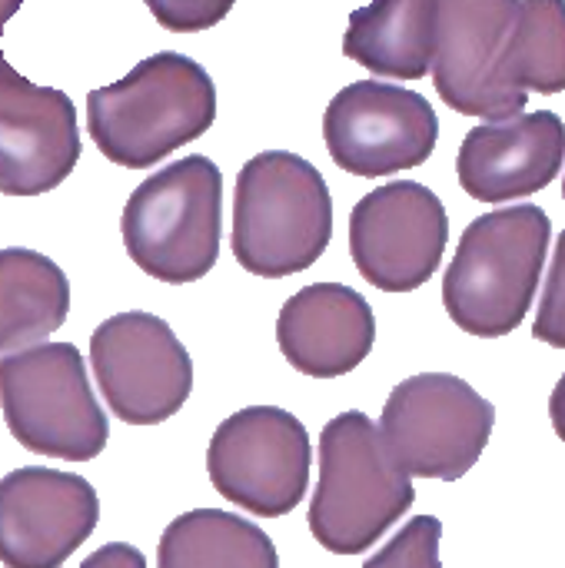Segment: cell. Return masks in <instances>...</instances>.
Instances as JSON below:
<instances>
[{"label":"cell","mask_w":565,"mask_h":568,"mask_svg":"<svg viewBox=\"0 0 565 568\" xmlns=\"http://www.w3.org/2000/svg\"><path fill=\"white\" fill-rule=\"evenodd\" d=\"M496 409L453 373H420L400 383L380 416V433L413 479H463L490 446Z\"/></svg>","instance_id":"cell-7"},{"label":"cell","mask_w":565,"mask_h":568,"mask_svg":"<svg viewBox=\"0 0 565 568\" xmlns=\"http://www.w3.org/2000/svg\"><path fill=\"white\" fill-rule=\"evenodd\" d=\"M20 3H23V0H0V40H3V27H7V20L20 10ZM0 60H3V50H0Z\"/></svg>","instance_id":"cell-25"},{"label":"cell","mask_w":565,"mask_h":568,"mask_svg":"<svg viewBox=\"0 0 565 568\" xmlns=\"http://www.w3.org/2000/svg\"><path fill=\"white\" fill-rule=\"evenodd\" d=\"M416 503L413 476L390 456L366 413H340L320 436V486L310 503V532L333 556L376 546Z\"/></svg>","instance_id":"cell-4"},{"label":"cell","mask_w":565,"mask_h":568,"mask_svg":"<svg viewBox=\"0 0 565 568\" xmlns=\"http://www.w3.org/2000/svg\"><path fill=\"white\" fill-rule=\"evenodd\" d=\"M283 359L310 379L353 373L376 343L370 303L343 283H313L293 293L276 320Z\"/></svg>","instance_id":"cell-16"},{"label":"cell","mask_w":565,"mask_h":568,"mask_svg":"<svg viewBox=\"0 0 565 568\" xmlns=\"http://www.w3.org/2000/svg\"><path fill=\"white\" fill-rule=\"evenodd\" d=\"M90 366L107 409L127 426H160L193 393V359L153 313L130 310L103 320L90 336Z\"/></svg>","instance_id":"cell-9"},{"label":"cell","mask_w":565,"mask_h":568,"mask_svg":"<svg viewBox=\"0 0 565 568\" xmlns=\"http://www.w3.org/2000/svg\"><path fill=\"white\" fill-rule=\"evenodd\" d=\"M446 240V206L416 180L376 186L350 213L353 263L383 293H413L430 283L443 263Z\"/></svg>","instance_id":"cell-11"},{"label":"cell","mask_w":565,"mask_h":568,"mask_svg":"<svg viewBox=\"0 0 565 568\" xmlns=\"http://www.w3.org/2000/svg\"><path fill=\"white\" fill-rule=\"evenodd\" d=\"M160 568H276L280 556L270 536L243 516L223 509H193L163 529Z\"/></svg>","instance_id":"cell-19"},{"label":"cell","mask_w":565,"mask_h":568,"mask_svg":"<svg viewBox=\"0 0 565 568\" xmlns=\"http://www.w3.org/2000/svg\"><path fill=\"white\" fill-rule=\"evenodd\" d=\"M503 83L526 97L565 90V0H523L503 57Z\"/></svg>","instance_id":"cell-20"},{"label":"cell","mask_w":565,"mask_h":568,"mask_svg":"<svg viewBox=\"0 0 565 568\" xmlns=\"http://www.w3.org/2000/svg\"><path fill=\"white\" fill-rule=\"evenodd\" d=\"M523 0H440L433 83L463 116H513L526 97L503 83V57Z\"/></svg>","instance_id":"cell-12"},{"label":"cell","mask_w":565,"mask_h":568,"mask_svg":"<svg viewBox=\"0 0 565 568\" xmlns=\"http://www.w3.org/2000/svg\"><path fill=\"white\" fill-rule=\"evenodd\" d=\"M127 256L153 280L183 286L203 280L220 256L223 173L210 156L190 153L150 173L120 216Z\"/></svg>","instance_id":"cell-5"},{"label":"cell","mask_w":565,"mask_h":568,"mask_svg":"<svg viewBox=\"0 0 565 568\" xmlns=\"http://www.w3.org/2000/svg\"><path fill=\"white\" fill-rule=\"evenodd\" d=\"M440 0H373L350 13L343 53L373 77L423 80L433 70Z\"/></svg>","instance_id":"cell-17"},{"label":"cell","mask_w":565,"mask_h":568,"mask_svg":"<svg viewBox=\"0 0 565 568\" xmlns=\"http://www.w3.org/2000/svg\"><path fill=\"white\" fill-rule=\"evenodd\" d=\"M310 433L276 406H250L223 419L206 449L213 489L260 519L290 516L310 489Z\"/></svg>","instance_id":"cell-8"},{"label":"cell","mask_w":565,"mask_h":568,"mask_svg":"<svg viewBox=\"0 0 565 568\" xmlns=\"http://www.w3.org/2000/svg\"><path fill=\"white\" fill-rule=\"evenodd\" d=\"M333 240V196L323 173L290 153L266 150L246 160L233 193L230 250L263 280L310 270Z\"/></svg>","instance_id":"cell-3"},{"label":"cell","mask_w":565,"mask_h":568,"mask_svg":"<svg viewBox=\"0 0 565 568\" xmlns=\"http://www.w3.org/2000/svg\"><path fill=\"white\" fill-rule=\"evenodd\" d=\"M333 163L353 176H393L423 166L440 140V116L416 90L383 80L343 87L323 116Z\"/></svg>","instance_id":"cell-10"},{"label":"cell","mask_w":565,"mask_h":568,"mask_svg":"<svg viewBox=\"0 0 565 568\" xmlns=\"http://www.w3.org/2000/svg\"><path fill=\"white\" fill-rule=\"evenodd\" d=\"M563 200H565V180H563Z\"/></svg>","instance_id":"cell-26"},{"label":"cell","mask_w":565,"mask_h":568,"mask_svg":"<svg viewBox=\"0 0 565 568\" xmlns=\"http://www.w3.org/2000/svg\"><path fill=\"white\" fill-rule=\"evenodd\" d=\"M216 120V87L186 53L160 50L123 80L87 93V130L123 170H150Z\"/></svg>","instance_id":"cell-1"},{"label":"cell","mask_w":565,"mask_h":568,"mask_svg":"<svg viewBox=\"0 0 565 568\" xmlns=\"http://www.w3.org/2000/svg\"><path fill=\"white\" fill-rule=\"evenodd\" d=\"M440 536L443 526L433 516H420L413 519L383 552H376L366 568H383V566H440Z\"/></svg>","instance_id":"cell-21"},{"label":"cell","mask_w":565,"mask_h":568,"mask_svg":"<svg viewBox=\"0 0 565 568\" xmlns=\"http://www.w3.org/2000/svg\"><path fill=\"white\" fill-rule=\"evenodd\" d=\"M0 409L10 436L47 459L90 463L107 449L110 423L73 343H37L0 359Z\"/></svg>","instance_id":"cell-6"},{"label":"cell","mask_w":565,"mask_h":568,"mask_svg":"<svg viewBox=\"0 0 565 568\" xmlns=\"http://www.w3.org/2000/svg\"><path fill=\"white\" fill-rule=\"evenodd\" d=\"M553 223L523 203L473 220L443 276V306L456 329L500 339L519 329L543 280Z\"/></svg>","instance_id":"cell-2"},{"label":"cell","mask_w":565,"mask_h":568,"mask_svg":"<svg viewBox=\"0 0 565 568\" xmlns=\"http://www.w3.org/2000/svg\"><path fill=\"white\" fill-rule=\"evenodd\" d=\"M549 419H553L556 436L565 443V373H563V379L556 383L553 396H549Z\"/></svg>","instance_id":"cell-24"},{"label":"cell","mask_w":565,"mask_h":568,"mask_svg":"<svg viewBox=\"0 0 565 568\" xmlns=\"http://www.w3.org/2000/svg\"><path fill=\"white\" fill-rule=\"evenodd\" d=\"M153 20L170 33H203L216 27L236 0H143Z\"/></svg>","instance_id":"cell-23"},{"label":"cell","mask_w":565,"mask_h":568,"mask_svg":"<svg viewBox=\"0 0 565 568\" xmlns=\"http://www.w3.org/2000/svg\"><path fill=\"white\" fill-rule=\"evenodd\" d=\"M97 489L47 466H23L0 479V562L10 568L63 566L97 529Z\"/></svg>","instance_id":"cell-13"},{"label":"cell","mask_w":565,"mask_h":568,"mask_svg":"<svg viewBox=\"0 0 565 568\" xmlns=\"http://www.w3.org/2000/svg\"><path fill=\"white\" fill-rule=\"evenodd\" d=\"M565 160V123L553 110L513 113L473 126L456 153L460 186L480 203L536 196Z\"/></svg>","instance_id":"cell-15"},{"label":"cell","mask_w":565,"mask_h":568,"mask_svg":"<svg viewBox=\"0 0 565 568\" xmlns=\"http://www.w3.org/2000/svg\"><path fill=\"white\" fill-rule=\"evenodd\" d=\"M533 336L553 349L565 353V230L556 240L553 250V263L546 273V286H543V300L536 310V326Z\"/></svg>","instance_id":"cell-22"},{"label":"cell","mask_w":565,"mask_h":568,"mask_svg":"<svg viewBox=\"0 0 565 568\" xmlns=\"http://www.w3.org/2000/svg\"><path fill=\"white\" fill-rule=\"evenodd\" d=\"M80 150L73 100L0 60V193L43 196L57 190L73 173Z\"/></svg>","instance_id":"cell-14"},{"label":"cell","mask_w":565,"mask_h":568,"mask_svg":"<svg viewBox=\"0 0 565 568\" xmlns=\"http://www.w3.org/2000/svg\"><path fill=\"white\" fill-rule=\"evenodd\" d=\"M67 313L70 283L50 256L23 246L0 250V356L43 343Z\"/></svg>","instance_id":"cell-18"}]
</instances>
